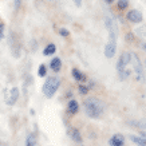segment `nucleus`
<instances>
[{
  "label": "nucleus",
  "mask_w": 146,
  "mask_h": 146,
  "mask_svg": "<svg viewBox=\"0 0 146 146\" xmlns=\"http://www.w3.org/2000/svg\"><path fill=\"white\" fill-rule=\"evenodd\" d=\"M83 106H84L86 114L89 115V117H91V118H99L102 115V111H103L102 105H101V102L98 101V99H95V98H87L84 101Z\"/></svg>",
  "instance_id": "obj_1"
},
{
  "label": "nucleus",
  "mask_w": 146,
  "mask_h": 146,
  "mask_svg": "<svg viewBox=\"0 0 146 146\" xmlns=\"http://www.w3.org/2000/svg\"><path fill=\"white\" fill-rule=\"evenodd\" d=\"M87 91H89V87H87V86H83V84H80L79 86V93L80 94H87Z\"/></svg>",
  "instance_id": "obj_20"
},
{
  "label": "nucleus",
  "mask_w": 146,
  "mask_h": 146,
  "mask_svg": "<svg viewBox=\"0 0 146 146\" xmlns=\"http://www.w3.org/2000/svg\"><path fill=\"white\" fill-rule=\"evenodd\" d=\"M72 76H74L76 80H79V82H84V80L87 79L86 75H84L82 71L78 70V68H72Z\"/></svg>",
  "instance_id": "obj_12"
},
{
  "label": "nucleus",
  "mask_w": 146,
  "mask_h": 146,
  "mask_svg": "<svg viewBox=\"0 0 146 146\" xmlns=\"http://www.w3.org/2000/svg\"><path fill=\"white\" fill-rule=\"evenodd\" d=\"M68 134H70V137L72 138L75 142H78V143L82 142V137H80V133H79V130H78V129L71 127L70 130H68Z\"/></svg>",
  "instance_id": "obj_11"
},
{
  "label": "nucleus",
  "mask_w": 146,
  "mask_h": 146,
  "mask_svg": "<svg viewBox=\"0 0 146 146\" xmlns=\"http://www.w3.org/2000/svg\"><path fill=\"white\" fill-rule=\"evenodd\" d=\"M78 109H79V105H78V102L76 101H70L68 102V111L70 113H72V114H75L76 111H78Z\"/></svg>",
  "instance_id": "obj_15"
},
{
  "label": "nucleus",
  "mask_w": 146,
  "mask_h": 146,
  "mask_svg": "<svg viewBox=\"0 0 146 146\" xmlns=\"http://www.w3.org/2000/svg\"><path fill=\"white\" fill-rule=\"evenodd\" d=\"M74 1H75V4L78 5V7H79V5H80V0H74Z\"/></svg>",
  "instance_id": "obj_25"
},
{
  "label": "nucleus",
  "mask_w": 146,
  "mask_h": 146,
  "mask_svg": "<svg viewBox=\"0 0 146 146\" xmlns=\"http://www.w3.org/2000/svg\"><path fill=\"white\" fill-rule=\"evenodd\" d=\"M130 59H131V54L122 52V55H121L119 59H118V63H117V70H118V72L126 70V66H127V63L130 62Z\"/></svg>",
  "instance_id": "obj_6"
},
{
  "label": "nucleus",
  "mask_w": 146,
  "mask_h": 146,
  "mask_svg": "<svg viewBox=\"0 0 146 146\" xmlns=\"http://www.w3.org/2000/svg\"><path fill=\"white\" fill-rule=\"evenodd\" d=\"M50 68L52 71H55V72H58V71L62 68V60L59 58H54L50 62Z\"/></svg>",
  "instance_id": "obj_10"
},
{
  "label": "nucleus",
  "mask_w": 146,
  "mask_h": 146,
  "mask_svg": "<svg viewBox=\"0 0 146 146\" xmlns=\"http://www.w3.org/2000/svg\"><path fill=\"white\" fill-rule=\"evenodd\" d=\"M36 145V135L35 133L28 134L26 138V146H35Z\"/></svg>",
  "instance_id": "obj_14"
},
{
  "label": "nucleus",
  "mask_w": 146,
  "mask_h": 146,
  "mask_svg": "<svg viewBox=\"0 0 146 146\" xmlns=\"http://www.w3.org/2000/svg\"><path fill=\"white\" fill-rule=\"evenodd\" d=\"M4 38V24L0 23V40Z\"/></svg>",
  "instance_id": "obj_22"
},
{
  "label": "nucleus",
  "mask_w": 146,
  "mask_h": 146,
  "mask_svg": "<svg viewBox=\"0 0 146 146\" xmlns=\"http://www.w3.org/2000/svg\"><path fill=\"white\" fill-rule=\"evenodd\" d=\"M59 34H60L62 36H68L70 35V31L66 30V28H59Z\"/></svg>",
  "instance_id": "obj_21"
},
{
  "label": "nucleus",
  "mask_w": 146,
  "mask_h": 146,
  "mask_svg": "<svg viewBox=\"0 0 146 146\" xmlns=\"http://www.w3.org/2000/svg\"><path fill=\"white\" fill-rule=\"evenodd\" d=\"M15 7H16V8L20 7V0H15Z\"/></svg>",
  "instance_id": "obj_24"
},
{
  "label": "nucleus",
  "mask_w": 146,
  "mask_h": 146,
  "mask_svg": "<svg viewBox=\"0 0 146 146\" xmlns=\"http://www.w3.org/2000/svg\"><path fill=\"white\" fill-rule=\"evenodd\" d=\"M38 74H39V76H46L47 75V67H46V64H40L39 70H38Z\"/></svg>",
  "instance_id": "obj_17"
},
{
  "label": "nucleus",
  "mask_w": 146,
  "mask_h": 146,
  "mask_svg": "<svg viewBox=\"0 0 146 146\" xmlns=\"http://www.w3.org/2000/svg\"><path fill=\"white\" fill-rule=\"evenodd\" d=\"M129 4V0H118V8L119 9H125Z\"/></svg>",
  "instance_id": "obj_19"
},
{
  "label": "nucleus",
  "mask_w": 146,
  "mask_h": 146,
  "mask_svg": "<svg viewBox=\"0 0 146 146\" xmlns=\"http://www.w3.org/2000/svg\"><path fill=\"white\" fill-rule=\"evenodd\" d=\"M133 35H134L133 32H129L127 35H126V39H127V40H131V39H133Z\"/></svg>",
  "instance_id": "obj_23"
},
{
  "label": "nucleus",
  "mask_w": 146,
  "mask_h": 146,
  "mask_svg": "<svg viewBox=\"0 0 146 146\" xmlns=\"http://www.w3.org/2000/svg\"><path fill=\"white\" fill-rule=\"evenodd\" d=\"M127 19L131 23H141L142 22V13L138 9H131L130 12H127Z\"/></svg>",
  "instance_id": "obj_8"
},
{
  "label": "nucleus",
  "mask_w": 146,
  "mask_h": 146,
  "mask_svg": "<svg viewBox=\"0 0 146 146\" xmlns=\"http://www.w3.org/2000/svg\"><path fill=\"white\" fill-rule=\"evenodd\" d=\"M145 48H146V44H145Z\"/></svg>",
  "instance_id": "obj_27"
},
{
  "label": "nucleus",
  "mask_w": 146,
  "mask_h": 146,
  "mask_svg": "<svg viewBox=\"0 0 146 146\" xmlns=\"http://www.w3.org/2000/svg\"><path fill=\"white\" fill-rule=\"evenodd\" d=\"M118 74H119L121 79H126V78L131 74V71H130V70H123V71H121V72H118Z\"/></svg>",
  "instance_id": "obj_18"
},
{
  "label": "nucleus",
  "mask_w": 146,
  "mask_h": 146,
  "mask_svg": "<svg viewBox=\"0 0 146 146\" xmlns=\"http://www.w3.org/2000/svg\"><path fill=\"white\" fill-rule=\"evenodd\" d=\"M55 51H56V47H55V44L50 43V44L46 46V48L43 50V55H44V56H48V55H52V54H55Z\"/></svg>",
  "instance_id": "obj_13"
},
{
  "label": "nucleus",
  "mask_w": 146,
  "mask_h": 146,
  "mask_svg": "<svg viewBox=\"0 0 146 146\" xmlns=\"http://www.w3.org/2000/svg\"><path fill=\"white\" fill-rule=\"evenodd\" d=\"M107 3H113V1H114V0H106Z\"/></svg>",
  "instance_id": "obj_26"
},
{
  "label": "nucleus",
  "mask_w": 146,
  "mask_h": 146,
  "mask_svg": "<svg viewBox=\"0 0 146 146\" xmlns=\"http://www.w3.org/2000/svg\"><path fill=\"white\" fill-rule=\"evenodd\" d=\"M123 135H121V134H115L113 137L110 138V145L111 146H122L123 145Z\"/></svg>",
  "instance_id": "obj_9"
},
{
  "label": "nucleus",
  "mask_w": 146,
  "mask_h": 146,
  "mask_svg": "<svg viewBox=\"0 0 146 146\" xmlns=\"http://www.w3.org/2000/svg\"><path fill=\"white\" fill-rule=\"evenodd\" d=\"M131 62H133V66H134V71L137 72V78L139 80H143V66H142L141 60H139V58L135 55V54H131V59H130Z\"/></svg>",
  "instance_id": "obj_5"
},
{
  "label": "nucleus",
  "mask_w": 146,
  "mask_h": 146,
  "mask_svg": "<svg viewBox=\"0 0 146 146\" xmlns=\"http://www.w3.org/2000/svg\"><path fill=\"white\" fill-rule=\"evenodd\" d=\"M19 98V89L18 87H11L8 90H4V102L8 106H12L16 103Z\"/></svg>",
  "instance_id": "obj_3"
},
{
  "label": "nucleus",
  "mask_w": 146,
  "mask_h": 146,
  "mask_svg": "<svg viewBox=\"0 0 146 146\" xmlns=\"http://www.w3.org/2000/svg\"><path fill=\"white\" fill-rule=\"evenodd\" d=\"M59 84H60V80H59V78H56V76H50V78H47L44 84H43V94H44L47 98H52L54 94L56 93Z\"/></svg>",
  "instance_id": "obj_2"
},
{
  "label": "nucleus",
  "mask_w": 146,
  "mask_h": 146,
  "mask_svg": "<svg viewBox=\"0 0 146 146\" xmlns=\"http://www.w3.org/2000/svg\"><path fill=\"white\" fill-rule=\"evenodd\" d=\"M115 51H117V40H109L107 42L106 47H105V55L107 58H113L115 55Z\"/></svg>",
  "instance_id": "obj_7"
},
{
  "label": "nucleus",
  "mask_w": 146,
  "mask_h": 146,
  "mask_svg": "<svg viewBox=\"0 0 146 146\" xmlns=\"http://www.w3.org/2000/svg\"><path fill=\"white\" fill-rule=\"evenodd\" d=\"M130 139L134 142V143H137L138 146H146V139H143L142 137H137V135H131Z\"/></svg>",
  "instance_id": "obj_16"
},
{
  "label": "nucleus",
  "mask_w": 146,
  "mask_h": 146,
  "mask_svg": "<svg viewBox=\"0 0 146 146\" xmlns=\"http://www.w3.org/2000/svg\"><path fill=\"white\" fill-rule=\"evenodd\" d=\"M105 27L110 34V39L111 40H117L118 38V26L113 18H105Z\"/></svg>",
  "instance_id": "obj_4"
}]
</instances>
